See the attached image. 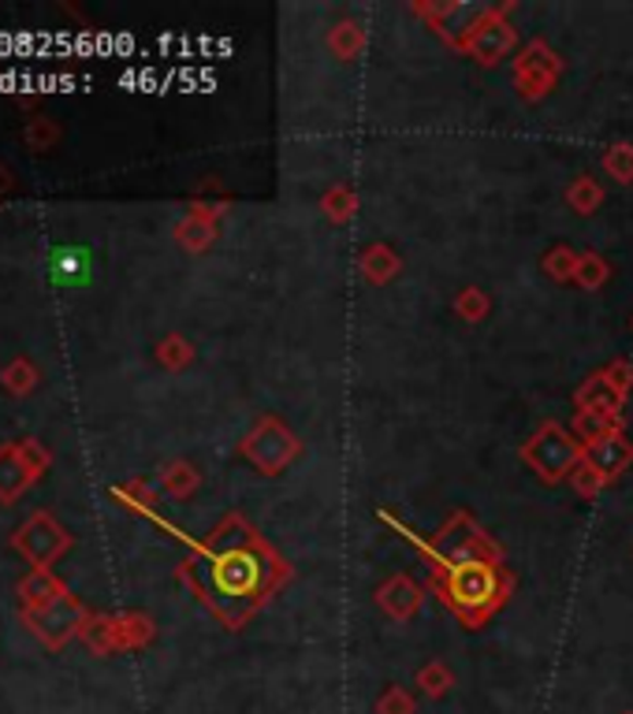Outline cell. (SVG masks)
<instances>
[{
  "instance_id": "3",
  "label": "cell",
  "mask_w": 633,
  "mask_h": 714,
  "mask_svg": "<svg viewBox=\"0 0 633 714\" xmlns=\"http://www.w3.org/2000/svg\"><path fill=\"white\" fill-rule=\"evenodd\" d=\"M49 268H52V279L60 283H86L89 276V250H79V246H63L49 257Z\"/></svg>"
},
{
  "instance_id": "2",
  "label": "cell",
  "mask_w": 633,
  "mask_h": 714,
  "mask_svg": "<svg viewBox=\"0 0 633 714\" xmlns=\"http://www.w3.org/2000/svg\"><path fill=\"white\" fill-rule=\"evenodd\" d=\"M213 581L224 595H250L261 584V558L250 550H224L213 562Z\"/></svg>"
},
{
  "instance_id": "1",
  "label": "cell",
  "mask_w": 633,
  "mask_h": 714,
  "mask_svg": "<svg viewBox=\"0 0 633 714\" xmlns=\"http://www.w3.org/2000/svg\"><path fill=\"white\" fill-rule=\"evenodd\" d=\"M500 592V577L485 558H463L451 566V600L463 610H481Z\"/></svg>"
}]
</instances>
